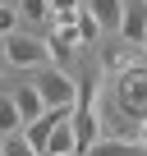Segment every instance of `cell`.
Here are the masks:
<instances>
[{
    "instance_id": "6da1fadb",
    "label": "cell",
    "mask_w": 147,
    "mask_h": 156,
    "mask_svg": "<svg viewBox=\"0 0 147 156\" xmlns=\"http://www.w3.org/2000/svg\"><path fill=\"white\" fill-rule=\"evenodd\" d=\"M74 138H78V156L92 151L101 142V101H97V78H88V83L78 87V101H74Z\"/></svg>"
},
{
    "instance_id": "7a4b0ae2",
    "label": "cell",
    "mask_w": 147,
    "mask_h": 156,
    "mask_svg": "<svg viewBox=\"0 0 147 156\" xmlns=\"http://www.w3.org/2000/svg\"><path fill=\"white\" fill-rule=\"evenodd\" d=\"M115 106L124 119H147V64H129L115 73Z\"/></svg>"
},
{
    "instance_id": "3957f363",
    "label": "cell",
    "mask_w": 147,
    "mask_h": 156,
    "mask_svg": "<svg viewBox=\"0 0 147 156\" xmlns=\"http://www.w3.org/2000/svg\"><path fill=\"white\" fill-rule=\"evenodd\" d=\"M32 87H37V97H41V106H46V110H64V106L78 101V83H74L64 69H41Z\"/></svg>"
},
{
    "instance_id": "277c9868",
    "label": "cell",
    "mask_w": 147,
    "mask_h": 156,
    "mask_svg": "<svg viewBox=\"0 0 147 156\" xmlns=\"http://www.w3.org/2000/svg\"><path fill=\"white\" fill-rule=\"evenodd\" d=\"M41 60H46V46L37 37H23V32L5 37V64H14V69H41Z\"/></svg>"
},
{
    "instance_id": "5b68a950",
    "label": "cell",
    "mask_w": 147,
    "mask_h": 156,
    "mask_svg": "<svg viewBox=\"0 0 147 156\" xmlns=\"http://www.w3.org/2000/svg\"><path fill=\"white\" fill-rule=\"evenodd\" d=\"M120 37H124L129 46H147V5H129V9H124Z\"/></svg>"
},
{
    "instance_id": "8992f818",
    "label": "cell",
    "mask_w": 147,
    "mask_h": 156,
    "mask_svg": "<svg viewBox=\"0 0 147 156\" xmlns=\"http://www.w3.org/2000/svg\"><path fill=\"white\" fill-rule=\"evenodd\" d=\"M124 9H129L124 0H88V14H92L101 28H110V32L124 23Z\"/></svg>"
},
{
    "instance_id": "52a82bcc",
    "label": "cell",
    "mask_w": 147,
    "mask_h": 156,
    "mask_svg": "<svg viewBox=\"0 0 147 156\" xmlns=\"http://www.w3.org/2000/svg\"><path fill=\"white\" fill-rule=\"evenodd\" d=\"M14 106H19V119H23V124H32V119H41V115H46V106H41V97H37V87H32V83L14 87Z\"/></svg>"
},
{
    "instance_id": "ba28073f",
    "label": "cell",
    "mask_w": 147,
    "mask_h": 156,
    "mask_svg": "<svg viewBox=\"0 0 147 156\" xmlns=\"http://www.w3.org/2000/svg\"><path fill=\"white\" fill-rule=\"evenodd\" d=\"M88 156H147V147L133 142V138H101Z\"/></svg>"
},
{
    "instance_id": "9c48e42d",
    "label": "cell",
    "mask_w": 147,
    "mask_h": 156,
    "mask_svg": "<svg viewBox=\"0 0 147 156\" xmlns=\"http://www.w3.org/2000/svg\"><path fill=\"white\" fill-rule=\"evenodd\" d=\"M74 119V115H69ZM69 119H60L55 124V133H51V142H46V156H69V151H78V138H74V124Z\"/></svg>"
},
{
    "instance_id": "30bf717a",
    "label": "cell",
    "mask_w": 147,
    "mask_h": 156,
    "mask_svg": "<svg viewBox=\"0 0 147 156\" xmlns=\"http://www.w3.org/2000/svg\"><path fill=\"white\" fill-rule=\"evenodd\" d=\"M19 124H23V119H19V106H14V97H5V92H0V138H9Z\"/></svg>"
},
{
    "instance_id": "8fae6325",
    "label": "cell",
    "mask_w": 147,
    "mask_h": 156,
    "mask_svg": "<svg viewBox=\"0 0 147 156\" xmlns=\"http://www.w3.org/2000/svg\"><path fill=\"white\" fill-rule=\"evenodd\" d=\"M97 37H101V23H97L88 9H78V41L88 46V41H97Z\"/></svg>"
},
{
    "instance_id": "7c38bea8",
    "label": "cell",
    "mask_w": 147,
    "mask_h": 156,
    "mask_svg": "<svg viewBox=\"0 0 147 156\" xmlns=\"http://www.w3.org/2000/svg\"><path fill=\"white\" fill-rule=\"evenodd\" d=\"M19 19H23V14H19L14 5H0V37H14V32H19Z\"/></svg>"
},
{
    "instance_id": "4fadbf2b",
    "label": "cell",
    "mask_w": 147,
    "mask_h": 156,
    "mask_svg": "<svg viewBox=\"0 0 147 156\" xmlns=\"http://www.w3.org/2000/svg\"><path fill=\"white\" fill-rule=\"evenodd\" d=\"M19 14L41 23V19H51V5H46V0H19Z\"/></svg>"
},
{
    "instance_id": "5bb4252c",
    "label": "cell",
    "mask_w": 147,
    "mask_h": 156,
    "mask_svg": "<svg viewBox=\"0 0 147 156\" xmlns=\"http://www.w3.org/2000/svg\"><path fill=\"white\" fill-rule=\"evenodd\" d=\"M0 156H37V151L28 147V138H14V133H9L5 142H0Z\"/></svg>"
},
{
    "instance_id": "9a60e30c",
    "label": "cell",
    "mask_w": 147,
    "mask_h": 156,
    "mask_svg": "<svg viewBox=\"0 0 147 156\" xmlns=\"http://www.w3.org/2000/svg\"><path fill=\"white\" fill-rule=\"evenodd\" d=\"M51 14H78V0H46Z\"/></svg>"
},
{
    "instance_id": "2e32d148",
    "label": "cell",
    "mask_w": 147,
    "mask_h": 156,
    "mask_svg": "<svg viewBox=\"0 0 147 156\" xmlns=\"http://www.w3.org/2000/svg\"><path fill=\"white\" fill-rule=\"evenodd\" d=\"M138 142H142V147H147V119H142V124H138Z\"/></svg>"
},
{
    "instance_id": "e0dca14e",
    "label": "cell",
    "mask_w": 147,
    "mask_h": 156,
    "mask_svg": "<svg viewBox=\"0 0 147 156\" xmlns=\"http://www.w3.org/2000/svg\"><path fill=\"white\" fill-rule=\"evenodd\" d=\"M0 92H5V73H0Z\"/></svg>"
},
{
    "instance_id": "ac0fdd59",
    "label": "cell",
    "mask_w": 147,
    "mask_h": 156,
    "mask_svg": "<svg viewBox=\"0 0 147 156\" xmlns=\"http://www.w3.org/2000/svg\"><path fill=\"white\" fill-rule=\"evenodd\" d=\"M0 5H9V0H0Z\"/></svg>"
},
{
    "instance_id": "d6986e66",
    "label": "cell",
    "mask_w": 147,
    "mask_h": 156,
    "mask_svg": "<svg viewBox=\"0 0 147 156\" xmlns=\"http://www.w3.org/2000/svg\"><path fill=\"white\" fill-rule=\"evenodd\" d=\"M69 156H78V151H69Z\"/></svg>"
},
{
    "instance_id": "ffe728a7",
    "label": "cell",
    "mask_w": 147,
    "mask_h": 156,
    "mask_svg": "<svg viewBox=\"0 0 147 156\" xmlns=\"http://www.w3.org/2000/svg\"><path fill=\"white\" fill-rule=\"evenodd\" d=\"M142 5H147V0H142Z\"/></svg>"
},
{
    "instance_id": "44dd1931",
    "label": "cell",
    "mask_w": 147,
    "mask_h": 156,
    "mask_svg": "<svg viewBox=\"0 0 147 156\" xmlns=\"http://www.w3.org/2000/svg\"><path fill=\"white\" fill-rule=\"evenodd\" d=\"M0 142H5V138H0Z\"/></svg>"
},
{
    "instance_id": "7402d4cb",
    "label": "cell",
    "mask_w": 147,
    "mask_h": 156,
    "mask_svg": "<svg viewBox=\"0 0 147 156\" xmlns=\"http://www.w3.org/2000/svg\"><path fill=\"white\" fill-rule=\"evenodd\" d=\"M142 51H147V46H142Z\"/></svg>"
}]
</instances>
